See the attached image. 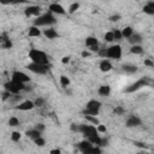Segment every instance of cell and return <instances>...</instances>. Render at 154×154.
<instances>
[{
    "label": "cell",
    "mask_w": 154,
    "mask_h": 154,
    "mask_svg": "<svg viewBox=\"0 0 154 154\" xmlns=\"http://www.w3.org/2000/svg\"><path fill=\"white\" fill-rule=\"evenodd\" d=\"M55 23H57L55 16L48 11V12H46V13H41L40 16L35 17L32 24L40 28V26H51V25H53V24H55Z\"/></svg>",
    "instance_id": "1"
},
{
    "label": "cell",
    "mask_w": 154,
    "mask_h": 154,
    "mask_svg": "<svg viewBox=\"0 0 154 154\" xmlns=\"http://www.w3.org/2000/svg\"><path fill=\"white\" fill-rule=\"evenodd\" d=\"M28 57L32 63H37V64H42V65H49L48 55L41 49L31 48L28 53Z\"/></svg>",
    "instance_id": "2"
},
{
    "label": "cell",
    "mask_w": 154,
    "mask_h": 154,
    "mask_svg": "<svg viewBox=\"0 0 154 154\" xmlns=\"http://www.w3.org/2000/svg\"><path fill=\"white\" fill-rule=\"evenodd\" d=\"M4 89L7 90V91H10L11 94H19L20 91L26 90V85L24 83H20V82H16L13 79H10V81H7L4 84Z\"/></svg>",
    "instance_id": "3"
},
{
    "label": "cell",
    "mask_w": 154,
    "mask_h": 154,
    "mask_svg": "<svg viewBox=\"0 0 154 154\" xmlns=\"http://www.w3.org/2000/svg\"><path fill=\"white\" fill-rule=\"evenodd\" d=\"M150 82H152V79H150V78H148V77H142V78L137 79L136 82H134L132 84H130L128 88H125V90H124V91H125V93H135V91L140 90L141 88H143V87L148 85Z\"/></svg>",
    "instance_id": "4"
},
{
    "label": "cell",
    "mask_w": 154,
    "mask_h": 154,
    "mask_svg": "<svg viewBox=\"0 0 154 154\" xmlns=\"http://www.w3.org/2000/svg\"><path fill=\"white\" fill-rule=\"evenodd\" d=\"M122 47L120 45H111L108 48H106V58L113 59V60H120L122 59Z\"/></svg>",
    "instance_id": "5"
},
{
    "label": "cell",
    "mask_w": 154,
    "mask_h": 154,
    "mask_svg": "<svg viewBox=\"0 0 154 154\" xmlns=\"http://www.w3.org/2000/svg\"><path fill=\"white\" fill-rule=\"evenodd\" d=\"M49 65H42V64H37V63H30L26 65V69L32 72V73H36V75H46L48 72V67Z\"/></svg>",
    "instance_id": "6"
},
{
    "label": "cell",
    "mask_w": 154,
    "mask_h": 154,
    "mask_svg": "<svg viewBox=\"0 0 154 154\" xmlns=\"http://www.w3.org/2000/svg\"><path fill=\"white\" fill-rule=\"evenodd\" d=\"M78 132H81L84 137L99 134L96 130V126L90 125V124H78Z\"/></svg>",
    "instance_id": "7"
},
{
    "label": "cell",
    "mask_w": 154,
    "mask_h": 154,
    "mask_svg": "<svg viewBox=\"0 0 154 154\" xmlns=\"http://www.w3.org/2000/svg\"><path fill=\"white\" fill-rule=\"evenodd\" d=\"M11 79H13V81H16V82L24 83V84H26V83L30 82L29 75H26V73L23 72V71H13L12 75H11Z\"/></svg>",
    "instance_id": "8"
},
{
    "label": "cell",
    "mask_w": 154,
    "mask_h": 154,
    "mask_svg": "<svg viewBox=\"0 0 154 154\" xmlns=\"http://www.w3.org/2000/svg\"><path fill=\"white\" fill-rule=\"evenodd\" d=\"M41 6L38 5H30V6H26L24 8V14L25 17H37L41 14Z\"/></svg>",
    "instance_id": "9"
},
{
    "label": "cell",
    "mask_w": 154,
    "mask_h": 154,
    "mask_svg": "<svg viewBox=\"0 0 154 154\" xmlns=\"http://www.w3.org/2000/svg\"><path fill=\"white\" fill-rule=\"evenodd\" d=\"M48 11L51 12V13H53V14H60V16H64V14H66V10H65V7L63 6V5H60V4H58V2H52V4H49L48 5Z\"/></svg>",
    "instance_id": "10"
},
{
    "label": "cell",
    "mask_w": 154,
    "mask_h": 154,
    "mask_svg": "<svg viewBox=\"0 0 154 154\" xmlns=\"http://www.w3.org/2000/svg\"><path fill=\"white\" fill-rule=\"evenodd\" d=\"M35 108V105H34V101L31 100H23L20 102H18L16 106H14V109L17 111H31Z\"/></svg>",
    "instance_id": "11"
},
{
    "label": "cell",
    "mask_w": 154,
    "mask_h": 154,
    "mask_svg": "<svg viewBox=\"0 0 154 154\" xmlns=\"http://www.w3.org/2000/svg\"><path fill=\"white\" fill-rule=\"evenodd\" d=\"M142 124V120L137 117V116H130L126 122H125V126L129 128V129H132V128H137Z\"/></svg>",
    "instance_id": "12"
},
{
    "label": "cell",
    "mask_w": 154,
    "mask_h": 154,
    "mask_svg": "<svg viewBox=\"0 0 154 154\" xmlns=\"http://www.w3.org/2000/svg\"><path fill=\"white\" fill-rule=\"evenodd\" d=\"M42 35H43L46 38H48V40H55V38L59 37V32H58L55 29L51 28V26H47V29H45V30L42 31Z\"/></svg>",
    "instance_id": "13"
},
{
    "label": "cell",
    "mask_w": 154,
    "mask_h": 154,
    "mask_svg": "<svg viewBox=\"0 0 154 154\" xmlns=\"http://www.w3.org/2000/svg\"><path fill=\"white\" fill-rule=\"evenodd\" d=\"M99 67H100V71L101 72H109L113 66H112V63L108 60V59H102L99 64Z\"/></svg>",
    "instance_id": "14"
},
{
    "label": "cell",
    "mask_w": 154,
    "mask_h": 154,
    "mask_svg": "<svg viewBox=\"0 0 154 154\" xmlns=\"http://www.w3.org/2000/svg\"><path fill=\"white\" fill-rule=\"evenodd\" d=\"M28 35L30 36V37H40L41 35H42V31H41V29L38 28V26H36V25H31V26H29V29H28Z\"/></svg>",
    "instance_id": "15"
},
{
    "label": "cell",
    "mask_w": 154,
    "mask_h": 154,
    "mask_svg": "<svg viewBox=\"0 0 154 154\" xmlns=\"http://www.w3.org/2000/svg\"><path fill=\"white\" fill-rule=\"evenodd\" d=\"M128 41H129L131 45H140V43H142L143 38H142V35H141V34L134 32V34L128 38Z\"/></svg>",
    "instance_id": "16"
},
{
    "label": "cell",
    "mask_w": 154,
    "mask_h": 154,
    "mask_svg": "<svg viewBox=\"0 0 154 154\" xmlns=\"http://www.w3.org/2000/svg\"><path fill=\"white\" fill-rule=\"evenodd\" d=\"M122 69H123L124 72L130 73V75L136 73V72L138 71V67H137V65H135V64H124V65L122 66Z\"/></svg>",
    "instance_id": "17"
},
{
    "label": "cell",
    "mask_w": 154,
    "mask_h": 154,
    "mask_svg": "<svg viewBox=\"0 0 154 154\" xmlns=\"http://www.w3.org/2000/svg\"><path fill=\"white\" fill-rule=\"evenodd\" d=\"M101 106H102L101 101H99L96 99H90L89 101H87V103H85L84 107L85 108H96V109H100Z\"/></svg>",
    "instance_id": "18"
},
{
    "label": "cell",
    "mask_w": 154,
    "mask_h": 154,
    "mask_svg": "<svg viewBox=\"0 0 154 154\" xmlns=\"http://www.w3.org/2000/svg\"><path fill=\"white\" fill-rule=\"evenodd\" d=\"M97 94L101 96H108L111 94V87L108 84H101L97 88Z\"/></svg>",
    "instance_id": "19"
},
{
    "label": "cell",
    "mask_w": 154,
    "mask_h": 154,
    "mask_svg": "<svg viewBox=\"0 0 154 154\" xmlns=\"http://www.w3.org/2000/svg\"><path fill=\"white\" fill-rule=\"evenodd\" d=\"M91 146H94V144H91V143H90V142H89V141H88L87 138H84L83 141H81V142H79V143L77 144L78 149H79V150H81V152H82L83 154H84V153L87 152V149H89V148H90Z\"/></svg>",
    "instance_id": "20"
},
{
    "label": "cell",
    "mask_w": 154,
    "mask_h": 154,
    "mask_svg": "<svg viewBox=\"0 0 154 154\" xmlns=\"http://www.w3.org/2000/svg\"><path fill=\"white\" fill-rule=\"evenodd\" d=\"M143 12H144L146 14H148V16H153V14H154V1H153V0L148 1V2L143 6Z\"/></svg>",
    "instance_id": "21"
},
{
    "label": "cell",
    "mask_w": 154,
    "mask_h": 154,
    "mask_svg": "<svg viewBox=\"0 0 154 154\" xmlns=\"http://www.w3.org/2000/svg\"><path fill=\"white\" fill-rule=\"evenodd\" d=\"M41 134H42V132H40L38 130H36L35 128L29 129V130H26V131H25V136H26V137H29V138H31L32 141H34L35 138L40 137V136H41Z\"/></svg>",
    "instance_id": "22"
},
{
    "label": "cell",
    "mask_w": 154,
    "mask_h": 154,
    "mask_svg": "<svg viewBox=\"0 0 154 154\" xmlns=\"http://www.w3.org/2000/svg\"><path fill=\"white\" fill-rule=\"evenodd\" d=\"M84 45L87 48L94 46V45H99V40L95 37V36H88L85 40H84Z\"/></svg>",
    "instance_id": "23"
},
{
    "label": "cell",
    "mask_w": 154,
    "mask_h": 154,
    "mask_svg": "<svg viewBox=\"0 0 154 154\" xmlns=\"http://www.w3.org/2000/svg\"><path fill=\"white\" fill-rule=\"evenodd\" d=\"M132 34H134V28H132V26H130V25H126L125 28H123V29H122L123 38H129Z\"/></svg>",
    "instance_id": "24"
},
{
    "label": "cell",
    "mask_w": 154,
    "mask_h": 154,
    "mask_svg": "<svg viewBox=\"0 0 154 154\" xmlns=\"http://www.w3.org/2000/svg\"><path fill=\"white\" fill-rule=\"evenodd\" d=\"M130 53H132V54H142L143 53V47H142V45L140 43V45H131V47H130Z\"/></svg>",
    "instance_id": "25"
},
{
    "label": "cell",
    "mask_w": 154,
    "mask_h": 154,
    "mask_svg": "<svg viewBox=\"0 0 154 154\" xmlns=\"http://www.w3.org/2000/svg\"><path fill=\"white\" fill-rule=\"evenodd\" d=\"M59 82H60V85H61L63 88H67V87L70 85V83H71L70 78H69L67 76H65V75H61V76L59 77Z\"/></svg>",
    "instance_id": "26"
},
{
    "label": "cell",
    "mask_w": 154,
    "mask_h": 154,
    "mask_svg": "<svg viewBox=\"0 0 154 154\" xmlns=\"http://www.w3.org/2000/svg\"><path fill=\"white\" fill-rule=\"evenodd\" d=\"M100 112V109H96V108H83L82 113L83 116H97Z\"/></svg>",
    "instance_id": "27"
},
{
    "label": "cell",
    "mask_w": 154,
    "mask_h": 154,
    "mask_svg": "<svg viewBox=\"0 0 154 154\" xmlns=\"http://www.w3.org/2000/svg\"><path fill=\"white\" fill-rule=\"evenodd\" d=\"M19 124H20L19 119H18L17 117H14V116L10 117V118H8V120H7V125H8V126H11V128H16V126H19Z\"/></svg>",
    "instance_id": "28"
},
{
    "label": "cell",
    "mask_w": 154,
    "mask_h": 154,
    "mask_svg": "<svg viewBox=\"0 0 154 154\" xmlns=\"http://www.w3.org/2000/svg\"><path fill=\"white\" fill-rule=\"evenodd\" d=\"M112 31H113V38H114V41L120 42V41L123 40L122 30H120V29H114V30H112Z\"/></svg>",
    "instance_id": "29"
},
{
    "label": "cell",
    "mask_w": 154,
    "mask_h": 154,
    "mask_svg": "<svg viewBox=\"0 0 154 154\" xmlns=\"http://www.w3.org/2000/svg\"><path fill=\"white\" fill-rule=\"evenodd\" d=\"M84 118H85L87 122H89V123L93 124V125H97V124H100V120L96 118V116H84Z\"/></svg>",
    "instance_id": "30"
},
{
    "label": "cell",
    "mask_w": 154,
    "mask_h": 154,
    "mask_svg": "<svg viewBox=\"0 0 154 154\" xmlns=\"http://www.w3.org/2000/svg\"><path fill=\"white\" fill-rule=\"evenodd\" d=\"M78 10H79V4H78V2L76 1V2H72V4H71V5L69 6V10H67V12L72 14V13L77 12Z\"/></svg>",
    "instance_id": "31"
},
{
    "label": "cell",
    "mask_w": 154,
    "mask_h": 154,
    "mask_svg": "<svg viewBox=\"0 0 154 154\" xmlns=\"http://www.w3.org/2000/svg\"><path fill=\"white\" fill-rule=\"evenodd\" d=\"M34 105H35V107H43L46 105V99L38 96V97H36L34 100Z\"/></svg>",
    "instance_id": "32"
},
{
    "label": "cell",
    "mask_w": 154,
    "mask_h": 154,
    "mask_svg": "<svg viewBox=\"0 0 154 154\" xmlns=\"http://www.w3.org/2000/svg\"><path fill=\"white\" fill-rule=\"evenodd\" d=\"M22 138V134L19 131H12L11 132V141L13 142H19Z\"/></svg>",
    "instance_id": "33"
},
{
    "label": "cell",
    "mask_w": 154,
    "mask_h": 154,
    "mask_svg": "<svg viewBox=\"0 0 154 154\" xmlns=\"http://www.w3.org/2000/svg\"><path fill=\"white\" fill-rule=\"evenodd\" d=\"M12 46H13V43H12V41H11V38L8 37L7 40H5L1 45H0V47L2 48V49H11L12 48Z\"/></svg>",
    "instance_id": "34"
},
{
    "label": "cell",
    "mask_w": 154,
    "mask_h": 154,
    "mask_svg": "<svg viewBox=\"0 0 154 154\" xmlns=\"http://www.w3.org/2000/svg\"><path fill=\"white\" fill-rule=\"evenodd\" d=\"M103 38H105V41H106V42H108V43L114 42V38H113V31H112V30L107 31V32L103 35Z\"/></svg>",
    "instance_id": "35"
},
{
    "label": "cell",
    "mask_w": 154,
    "mask_h": 154,
    "mask_svg": "<svg viewBox=\"0 0 154 154\" xmlns=\"http://www.w3.org/2000/svg\"><path fill=\"white\" fill-rule=\"evenodd\" d=\"M34 143H35L37 147H45V144H46V140H45L42 136H40V137H37V138L34 140Z\"/></svg>",
    "instance_id": "36"
},
{
    "label": "cell",
    "mask_w": 154,
    "mask_h": 154,
    "mask_svg": "<svg viewBox=\"0 0 154 154\" xmlns=\"http://www.w3.org/2000/svg\"><path fill=\"white\" fill-rule=\"evenodd\" d=\"M11 93L10 91H7V90H4L2 91V94H1V99H2V101H8V99L11 97Z\"/></svg>",
    "instance_id": "37"
},
{
    "label": "cell",
    "mask_w": 154,
    "mask_h": 154,
    "mask_svg": "<svg viewBox=\"0 0 154 154\" xmlns=\"http://www.w3.org/2000/svg\"><path fill=\"white\" fill-rule=\"evenodd\" d=\"M113 112H114L117 116H123V114L125 113V109H124L122 106H117V107L114 108V111H113Z\"/></svg>",
    "instance_id": "38"
},
{
    "label": "cell",
    "mask_w": 154,
    "mask_h": 154,
    "mask_svg": "<svg viewBox=\"0 0 154 154\" xmlns=\"http://www.w3.org/2000/svg\"><path fill=\"white\" fill-rule=\"evenodd\" d=\"M96 130H97L99 134H105L107 131V128L105 125H102V124H97L96 125Z\"/></svg>",
    "instance_id": "39"
},
{
    "label": "cell",
    "mask_w": 154,
    "mask_h": 154,
    "mask_svg": "<svg viewBox=\"0 0 154 154\" xmlns=\"http://www.w3.org/2000/svg\"><path fill=\"white\" fill-rule=\"evenodd\" d=\"M108 19H109V22H118V20H120V19H122V16H120V14H118V13H116V14H112Z\"/></svg>",
    "instance_id": "40"
},
{
    "label": "cell",
    "mask_w": 154,
    "mask_h": 154,
    "mask_svg": "<svg viewBox=\"0 0 154 154\" xmlns=\"http://www.w3.org/2000/svg\"><path fill=\"white\" fill-rule=\"evenodd\" d=\"M35 129H36V130H38L40 132H43V131H45V129H46V126H45V124H43V123H37V124L35 125Z\"/></svg>",
    "instance_id": "41"
},
{
    "label": "cell",
    "mask_w": 154,
    "mask_h": 154,
    "mask_svg": "<svg viewBox=\"0 0 154 154\" xmlns=\"http://www.w3.org/2000/svg\"><path fill=\"white\" fill-rule=\"evenodd\" d=\"M81 55H82V58H89V57L91 55V52H90V51H87V49H84V51H82Z\"/></svg>",
    "instance_id": "42"
},
{
    "label": "cell",
    "mask_w": 154,
    "mask_h": 154,
    "mask_svg": "<svg viewBox=\"0 0 154 154\" xmlns=\"http://www.w3.org/2000/svg\"><path fill=\"white\" fill-rule=\"evenodd\" d=\"M8 38V35L6 34V32H2V34H0V45L5 41V40H7Z\"/></svg>",
    "instance_id": "43"
},
{
    "label": "cell",
    "mask_w": 154,
    "mask_h": 154,
    "mask_svg": "<svg viewBox=\"0 0 154 154\" xmlns=\"http://www.w3.org/2000/svg\"><path fill=\"white\" fill-rule=\"evenodd\" d=\"M144 65L148 66V67H153L154 66V63L150 59H144Z\"/></svg>",
    "instance_id": "44"
},
{
    "label": "cell",
    "mask_w": 154,
    "mask_h": 154,
    "mask_svg": "<svg viewBox=\"0 0 154 154\" xmlns=\"http://www.w3.org/2000/svg\"><path fill=\"white\" fill-rule=\"evenodd\" d=\"M99 48H100V46H99V45H94V46H91V47H89L88 49H89L90 52H96V53H97V51H99Z\"/></svg>",
    "instance_id": "45"
},
{
    "label": "cell",
    "mask_w": 154,
    "mask_h": 154,
    "mask_svg": "<svg viewBox=\"0 0 154 154\" xmlns=\"http://www.w3.org/2000/svg\"><path fill=\"white\" fill-rule=\"evenodd\" d=\"M70 129H71L72 131H75V132H78V124H75V123H72V124L70 125Z\"/></svg>",
    "instance_id": "46"
},
{
    "label": "cell",
    "mask_w": 154,
    "mask_h": 154,
    "mask_svg": "<svg viewBox=\"0 0 154 154\" xmlns=\"http://www.w3.org/2000/svg\"><path fill=\"white\" fill-rule=\"evenodd\" d=\"M61 63H63V64H69V63H70V57H69V55L63 57V58H61Z\"/></svg>",
    "instance_id": "47"
},
{
    "label": "cell",
    "mask_w": 154,
    "mask_h": 154,
    "mask_svg": "<svg viewBox=\"0 0 154 154\" xmlns=\"http://www.w3.org/2000/svg\"><path fill=\"white\" fill-rule=\"evenodd\" d=\"M60 153H61L60 149H52L51 150V154H60Z\"/></svg>",
    "instance_id": "48"
},
{
    "label": "cell",
    "mask_w": 154,
    "mask_h": 154,
    "mask_svg": "<svg viewBox=\"0 0 154 154\" xmlns=\"http://www.w3.org/2000/svg\"><path fill=\"white\" fill-rule=\"evenodd\" d=\"M0 4H1V5H8L10 1H8V0H0Z\"/></svg>",
    "instance_id": "49"
}]
</instances>
